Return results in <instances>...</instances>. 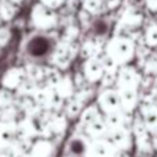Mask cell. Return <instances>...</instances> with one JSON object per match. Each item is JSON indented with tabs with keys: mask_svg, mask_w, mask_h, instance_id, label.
Segmentation results:
<instances>
[{
	"mask_svg": "<svg viewBox=\"0 0 157 157\" xmlns=\"http://www.w3.org/2000/svg\"><path fill=\"white\" fill-rule=\"evenodd\" d=\"M49 49H50V44H49V42L43 38L33 39L29 44V52L32 56H43V54L48 53Z\"/></svg>",
	"mask_w": 157,
	"mask_h": 157,
	"instance_id": "1",
	"label": "cell"
}]
</instances>
